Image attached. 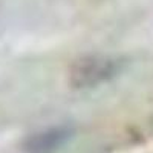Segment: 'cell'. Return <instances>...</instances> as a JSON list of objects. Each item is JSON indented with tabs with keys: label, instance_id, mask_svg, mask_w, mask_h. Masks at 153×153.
Returning a JSON list of instances; mask_svg holds the SVG:
<instances>
[{
	"label": "cell",
	"instance_id": "1",
	"mask_svg": "<svg viewBox=\"0 0 153 153\" xmlns=\"http://www.w3.org/2000/svg\"><path fill=\"white\" fill-rule=\"evenodd\" d=\"M120 63L115 58L91 55L75 61L71 68V83L75 87H92L104 83L118 72Z\"/></svg>",
	"mask_w": 153,
	"mask_h": 153
},
{
	"label": "cell",
	"instance_id": "2",
	"mask_svg": "<svg viewBox=\"0 0 153 153\" xmlns=\"http://www.w3.org/2000/svg\"><path fill=\"white\" fill-rule=\"evenodd\" d=\"M69 136H71L69 127L66 126L51 127V129L31 135L25 143V149L28 153H54L57 149H60L66 143Z\"/></svg>",
	"mask_w": 153,
	"mask_h": 153
}]
</instances>
